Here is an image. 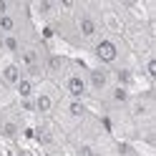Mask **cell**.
<instances>
[{
    "instance_id": "6da1fadb",
    "label": "cell",
    "mask_w": 156,
    "mask_h": 156,
    "mask_svg": "<svg viewBox=\"0 0 156 156\" xmlns=\"http://www.w3.org/2000/svg\"><path fill=\"white\" fill-rule=\"evenodd\" d=\"M93 55H96V61H98L103 68H106V66H113L116 61H119V55H121L119 41L111 38V35L96 38V43H93Z\"/></svg>"
},
{
    "instance_id": "7a4b0ae2",
    "label": "cell",
    "mask_w": 156,
    "mask_h": 156,
    "mask_svg": "<svg viewBox=\"0 0 156 156\" xmlns=\"http://www.w3.org/2000/svg\"><path fill=\"white\" fill-rule=\"evenodd\" d=\"M63 91L68 93V98H76V101H83V96L88 93V81H86V73L73 68L68 71L63 78Z\"/></svg>"
},
{
    "instance_id": "3957f363",
    "label": "cell",
    "mask_w": 156,
    "mask_h": 156,
    "mask_svg": "<svg viewBox=\"0 0 156 156\" xmlns=\"http://www.w3.org/2000/svg\"><path fill=\"white\" fill-rule=\"evenodd\" d=\"M18 66L23 68V76H28V78L41 73V68H43L41 51H38L35 45H23V51L18 53Z\"/></svg>"
},
{
    "instance_id": "277c9868",
    "label": "cell",
    "mask_w": 156,
    "mask_h": 156,
    "mask_svg": "<svg viewBox=\"0 0 156 156\" xmlns=\"http://www.w3.org/2000/svg\"><path fill=\"white\" fill-rule=\"evenodd\" d=\"M86 81H88V91H96V93H103L111 88V71L103 66H96L86 73Z\"/></svg>"
},
{
    "instance_id": "5b68a950",
    "label": "cell",
    "mask_w": 156,
    "mask_h": 156,
    "mask_svg": "<svg viewBox=\"0 0 156 156\" xmlns=\"http://www.w3.org/2000/svg\"><path fill=\"white\" fill-rule=\"evenodd\" d=\"M76 28H78V35L83 38V41H96L98 38V30H101V25H98V18L91 15V13H81L76 18Z\"/></svg>"
},
{
    "instance_id": "8992f818",
    "label": "cell",
    "mask_w": 156,
    "mask_h": 156,
    "mask_svg": "<svg viewBox=\"0 0 156 156\" xmlns=\"http://www.w3.org/2000/svg\"><path fill=\"white\" fill-rule=\"evenodd\" d=\"M20 78H23V68L18 66V61H5L3 66H0V81H3V86L15 88Z\"/></svg>"
},
{
    "instance_id": "52a82bcc",
    "label": "cell",
    "mask_w": 156,
    "mask_h": 156,
    "mask_svg": "<svg viewBox=\"0 0 156 156\" xmlns=\"http://www.w3.org/2000/svg\"><path fill=\"white\" fill-rule=\"evenodd\" d=\"M53 108H55V96H53V93L41 91V93H35V96H33V111H35V113L48 116Z\"/></svg>"
},
{
    "instance_id": "ba28073f",
    "label": "cell",
    "mask_w": 156,
    "mask_h": 156,
    "mask_svg": "<svg viewBox=\"0 0 156 156\" xmlns=\"http://www.w3.org/2000/svg\"><path fill=\"white\" fill-rule=\"evenodd\" d=\"M13 91L18 93V98H20V101H33V96H35V81H33V78H28V76H23Z\"/></svg>"
},
{
    "instance_id": "9c48e42d",
    "label": "cell",
    "mask_w": 156,
    "mask_h": 156,
    "mask_svg": "<svg viewBox=\"0 0 156 156\" xmlns=\"http://www.w3.org/2000/svg\"><path fill=\"white\" fill-rule=\"evenodd\" d=\"M108 101H111L113 106H129L131 93H129V88H121V86H113V83H111V88H108Z\"/></svg>"
},
{
    "instance_id": "30bf717a",
    "label": "cell",
    "mask_w": 156,
    "mask_h": 156,
    "mask_svg": "<svg viewBox=\"0 0 156 156\" xmlns=\"http://www.w3.org/2000/svg\"><path fill=\"white\" fill-rule=\"evenodd\" d=\"M0 48H5L10 55H18L23 51V43H20V38H18V33L15 35H0Z\"/></svg>"
},
{
    "instance_id": "8fae6325",
    "label": "cell",
    "mask_w": 156,
    "mask_h": 156,
    "mask_svg": "<svg viewBox=\"0 0 156 156\" xmlns=\"http://www.w3.org/2000/svg\"><path fill=\"white\" fill-rule=\"evenodd\" d=\"M18 33V18L13 13L0 15V35H15Z\"/></svg>"
},
{
    "instance_id": "7c38bea8",
    "label": "cell",
    "mask_w": 156,
    "mask_h": 156,
    "mask_svg": "<svg viewBox=\"0 0 156 156\" xmlns=\"http://www.w3.org/2000/svg\"><path fill=\"white\" fill-rule=\"evenodd\" d=\"M86 111H88V108H86L83 101H76V98H68L66 101V113L71 116V119H83Z\"/></svg>"
},
{
    "instance_id": "4fadbf2b",
    "label": "cell",
    "mask_w": 156,
    "mask_h": 156,
    "mask_svg": "<svg viewBox=\"0 0 156 156\" xmlns=\"http://www.w3.org/2000/svg\"><path fill=\"white\" fill-rule=\"evenodd\" d=\"M144 71H146V76H149V81H154V78H156V58H154V55H151V58H146Z\"/></svg>"
},
{
    "instance_id": "5bb4252c",
    "label": "cell",
    "mask_w": 156,
    "mask_h": 156,
    "mask_svg": "<svg viewBox=\"0 0 156 156\" xmlns=\"http://www.w3.org/2000/svg\"><path fill=\"white\" fill-rule=\"evenodd\" d=\"M76 154H78V156H98V154H96V149H93V146H88V144H81Z\"/></svg>"
},
{
    "instance_id": "9a60e30c",
    "label": "cell",
    "mask_w": 156,
    "mask_h": 156,
    "mask_svg": "<svg viewBox=\"0 0 156 156\" xmlns=\"http://www.w3.org/2000/svg\"><path fill=\"white\" fill-rule=\"evenodd\" d=\"M3 133H5V136H15V133H18V126H15L13 121H5V123H3Z\"/></svg>"
},
{
    "instance_id": "2e32d148",
    "label": "cell",
    "mask_w": 156,
    "mask_h": 156,
    "mask_svg": "<svg viewBox=\"0 0 156 156\" xmlns=\"http://www.w3.org/2000/svg\"><path fill=\"white\" fill-rule=\"evenodd\" d=\"M13 13V3H8V0H0V15H8Z\"/></svg>"
},
{
    "instance_id": "e0dca14e",
    "label": "cell",
    "mask_w": 156,
    "mask_h": 156,
    "mask_svg": "<svg viewBox=\"0 0 156 156\" xmlns=\"http://www.w3.org/2000/svg\"><path fill=\"white\" fill-rule=\"evenodd\" d=\"M43 156H55V154H43Z\"/></svg>"
}]
</instances>
